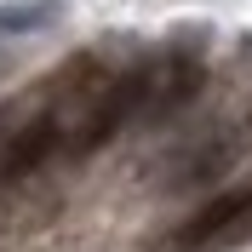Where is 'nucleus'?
<instances>
[{
  "label": "nucleus",
  "instance_id": "f257e3e1",
  "mask_svg": "<svg viewBox=\"0 0 252 252\" xmlns=\"http://www.w3.org/2000/svg\"><path fill=\"white\" fill-rule=\"evenodd\" d=\"M132 109H138V75L80 63L58 86V97L46 103V121L58 126V143L69 155H92V149H103L115 138V126Z\"/></svg>",
  "mask_w": 252,
  "mask_h": 252
},
{
  "label": "nucleus",
  "instance_id": "20e7f679",
  "mask_svg": "<svg viewBox=\"0 0 252 252\" xmlns=\"http://www.w3.org/2000/svg\"><path fill=\"white\" fill-rule=\"evenodd\" d=\"M6 138H12V132H0V155H6Z\"/></svg>",
  "mask_w": 252,
  "mask_h": 252
},
{
  "label": "nucleus",
  "instance_id": "39448f33",
  "mask_svg": "<svg viewBox=\"0 0 252 252\" xmlns=\"http://www.w3.org/2000/svg\"><path fill=\"white\" fill-rule=\"evenodd\" d=\"M247 126H252V115H247Z\"/></svg>",
  "mask_w": 252,
  "mask_h": 252
},
{
  "label": "nucleus",
  "instance_id": "7ed1b4c3",
  "mask_svg": "<svg viewBox=\"0 0 252 252\" xmlns=\"http://www.w3.org/2000/svg\"><path fill=\"white\" fill-rule=\"evenodd\" d=\"M247 212H252V189L218 195V201H206L201 212H195V218L178 229V241H184V247H195V241H212V235H223V229H229L235 218H247Z\"/></svg>",
  "mask_w": 252,
  "mask_h": 252
},
{
  "label": "nucleus",
  "instance_id": "f03ea898",
  "mask_svg": "<svg viewBox=\"0 0 252 252\" xmlns=\"http://www.w3.org/2000/svg\"><path fill=\"white\" fill-rule=\"evenodd\" d=\"M195 92H201V63L184 58V52L166 58V63H155V69H138V109H149V115L184 109Z\"/></svg>",
  "mask_w": 252,
  "mask_h": 252
}]
</instances>
